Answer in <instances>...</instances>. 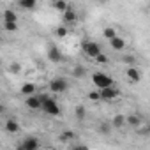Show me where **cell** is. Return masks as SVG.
Returning a JSON list of instances; mask_svg holds the SVG:
<instances>
[{
	"instance_id": "24",
	"label": "cell",
	"mask_w": 150,
	"mask_h": 150,
	"mask_svg": "<svg viewBox=\"0 0 150 150\" xmlns=\"http://www.w3.org/2000/svg\"><path fill=\"white\" fill-rule=\"evenodd\" d=\"M96 60H97L99 64H108V57H106V55H103V53H99V55L96 57Z\"/></svg>"
},
{
	"instance_id": "7",
	"label": "cell",
	"mask_w": 150,
	"mask_h": 150,
	"mask_svg": "<svg viewBox=\"0 0 150 150\" xmlns=\"http://www.w3.org/2000/svg\"><path fill=\"white\" fill-rule=\"evenodd\" d=\"M25 103H27V106H28L30 110H41V104H42L39 96H30Z\"/></svg>"
},
{
	"instance_id": "1",
	"label": "cell",
	"mask_w": 150,
	"mask_h": 150,
	"mask_svg": "<svg viewBox=\"0 0 150 150\" xmlns=\"http://www.w3.org/2000/svg\"><path fill=\"white\" fill-rule=\"evenodd\" d=\"M41 97V108L48 113V115H53V117H57V115H60V106L57 104V101L55 99H51V97H46V96H39Z\"/></svg>"
},
{
	"instance_id": "9",
	"label": "cell",
	"mask_w": 150,
	"mask_h": 150,
	"mask_svg": "<svg viewBox=\"0 0 150 150\" xmlns=\"http://www.w3.org/2000/svg\"><path fill=\"white\" fill-rule=\"evenodd\" d=\"M48 58H50L51 62H60L62 55H60V51H58L55 46H51V48H50V51H48Z\"/></svg>"
},
{
	"instance_id": "11",
	"label": "cell",
	"mask_w": 150,
	"mask_h": 150,
	"mask_svg": "<svg viewBox=\"0 0 150 150\" xmlns=\"http://www.w3.org/2000/svg\"><path fill=\"white\" fill-rule=\"evenodd\" d=\"M21 94H23V96H28V97L34 96V94H35V85H34V83H25V85L21 87Z\"/></svg>"
},
{
	"instance_id": "21",
	"label": "cell",
	"mask_w": 150,
	"mask_h": 150,
	"mask_svg": "<svg viewBox=\"0 0 150 150\" xmlns=\"http://www.w3.org/2000/svg\"><path fill=\"white\" fill-rule=\"evenodd\" d=\"M72 74H74V76H76V78H78V76L81 78V76H85V69H83L81 65H78V67H74V71H72Z\"/></svg>"
},
{
	"instance_id": "5",
	"label": "cell",
	"mask_w": 150,
	"mask_h": 150,
	"mask_svg": "<svg viewBox=\"0 0 150 150\" xmlns=\"http://www.w3.org/2000/svg\"><path fill=\"white\" fill-rule=\"evenodd\" d=\"M117 96H118V90L113 88V87H110V88H103V90L99 92V99H101V101H113Z\"/></svg>"
},
{
	"instance_id": "27",
	"label": "cell",
	"mask_w": 150,
	"mask_h": 150,
	"mask_svg": "<svg viewBox=\"0 0 150 150\" xmlns=\"http://www.w3.org/2000/svg\"><path fill=\"white\" fill-rule=\"evenodd\" d=\"M88 99H92V101H101V99H99V92H90V94H88Z\"/></svg>"
},
{
	"instance_id": "28",
	"label": "cell",
	"mask_w": 150,
	"mask_h": 150,
	"mask_svg": "<svg viewBox=\"0 0 150 150\" xmlns=\"http://www.w3.org/2000/svg\"><path fill=\"white\" fill-rule=\"evenodd\" d=\"M71 150H88L85 145H78V146H74V148H71Z\"/></svg>"
},
{
	"instance_id": "19",
	"label": "cell",
	"mask_w": 150,
	"mask_h": 150,
	"mask_svg": "<svg viewBox=\"0 0 150 150\" xmlns=\"http://www.w3.org/2000/svg\"><path fill=\"white\" fill-rule=\"evenodd\" d=\"M103 34H104V37H106V39H110V41H111L113 37H117V32H115V28H113V27L104 28V32H103Z\"/></svg>"
},
{
	"instance_id": "6",
	"label": "cell",
	"mask_w": 150,
	"mask_h": 150,
	"mask_svg": "<svg viewBox=\"0 0 150 150\" xmlns=\"http://www.w3.org/2000/svg\"><path fill=\"white\" fill-rule=\"evenodd\" d=\"M39 148V141L37 138H27L23 141V145L20 146V150H37Z\"/></svg>"
},
{
	"instance_id": "15",
	"label": "cell",
	"mask_w": 150,
	"mask_h": 150,
	"mask_svg": "<svg viewBox=\"0 0 150 150\" xmlns=\"http://www.w3.org/2000/svg\"><path fill=\"white\" fill-rule=\"evenodd\" d=\"M64 21H65V23H74V21H76V13L71 11V9H67V11L64 13Z\"/></svg>"
},
{
	"instance_id": "8",
	"label": "cell",
	"mask_w": 150,
	"mask_h": 150,
	"mask_svg": "<svg viewBox=\"0 0 150 150\" xmlns=\"http://www.w3.org/2000/svg\"><path fill=\"white\" fill-rule=\"evenodd\" d=\"M125 72H127L129 80H132V81H139V80H141V72H139V71H138L136 67H129V69H127Z\"/></svg>"
},
{
	"instance_id": "17",
	"label": "cell",
	"mask_w": 150,
	"mask_h": 150,
	"mask_svg": "<svg viewBox=\"0 0 150 150\" xmlns=\"http://www.w3.org/2000/svg\"><path fill=\"white\" fill-rule=\"evenodd\" d=\"M53 7H55L57 11H60L62 14H64V13H65V11L69 9V6H67V4L64 2V0H58V2H53Z\"/></svg>"
},
{
	"instance_id": "30",
	"label": "cell",
	"mask_w": 150,
	"mask_h": 150,
	"mask_svg": "<svg viewBox=\"0 0 150 150\" xmlns=\"http://www.w3.org/2000/svg\"><path fill=\"white\" fill-rule=\"evenodd\" d=\"M124 60H125V62H134V58H132V57H131V55H127V57H125V58H124Z\"/></svg>"
},
{
	"instance_id": "4",
	"label": "cell",
	"mask_w": 150,
	"mask_h": 150,
	"mask_svg": "<svg viewBox=\"0 0 150 150\" xmlns=\"http://www.w3.org/2000/svg\"><path fill=\"white\" fill-rule=\"evenodd\" d=\"M50 90H51L53 94L65 92V90H67V81H65V80H62V78H58V80H53V81L50 83Z\"/></svg>"
},
{
	"instance_id": "29",
	"label": "cell",
	"mask_w": 150,
	"mask_h": 150,
	"mask_svg": "<svg viewBox=\"0 0 150 150\" xmlns=\"http://www.w3.org/2000/svg\"><path fill=\"white\" fill-rule=\"evenodd\" d=\"M101 131H103V132H110V127H108L106 124H103V125H101Z\"/></svg>"
},
{
	"instance_id": "31",
	"label": "cell",
	"mask_w": 150,
	"mask_h": 150,
	"mask_svg": "<svg viewBox=\"0 0 150 150\" xmlns=\"http://www.w3.org/2000/svg\"><path fill=\"white\" fill-rule=\"evenodd\" d=\"M0 113H4V106L2 104H0Z\"/></svg>"
},
{
	"instance_id": "14",
	"label": "cell",
	"mask_w": 150,
	"mask_h": 150,
	"mask_svg": "<svg viewBox=\"0 0 150 150\" xmlns=\"http://www.w3.org/2000/svg\"><path fill=\"white\" fill-rule=\"evenodd\" d=\"M124 125H125V117H124V115H115V118H113V127L122 129Z\"/></svg>"
},
{
	"instance_id": "12",
	"label": "cell",
	"mask_w": 150,
	"mask_h": 150,
	"mask_svg": "<svg viewBox=\"0 0 150 150\" xmlns=\"http://www.w3.org/2000/svg\"><path fill=\"white\" fill-rule=\"evenodd\" d=\"M6 129H7V132H18L20 131V124L16 120H7L6 122Z\"/></svg>"
},
{
	"instance_id": "20",
	"label": "cell",
	"mask_w": 150,
	"mask_h": 150,
	"mask_svg": "<svg viewBox=\"0 0 150 150\" xmlns=\"http://www.w3.org/2000/svg\"><path fill=\"white\" fill-rule=\"evenodd\" d=\"M72 138H74V132H71V131H65V132L60 134V139H62V141H69V139H72Z\"/></svg>"
},
{
	"instance_id": "10",
	"label": "cell",
	"mask_w": 150,
	"mask_h": 150,
	"mask_svg": "<svg viewBox=\"0 0 150 150\" xmlns=\"http://www.w3.org/2000/svg\"><path fill=\"white\" fill-rule=\"evenodd\" d=\"M110 44H111V48H113V50H122V48L125 46V41H124L122 37H118V35H117V37H113V39L110 41Z\"/></svg>"
},
{
	"instance_id": "23",
	"label": "cell",
	"mask_w": 150,
	"mask_h": 150,
	"mask_svg": "<svg viewBox=\"0 0 150 150\" xmlns=\"http://www.w3.org/2000/svg\"><path fill=\"white\" fill-rule=\"evenodd\" d=\"M57 35H58V37H65V35H67V28H65V27H58V28H57Z\"/></svg>"
},
{
	"instance_id": "3",
	"label": "cell",
	"mask_w": 150,
	"mask_h": 150,
	"mask_svg": "<svg viewBox=\"0 0 150 150\" xmlns=\"http://www.w3.org/2000/svg\"><path fill=\"white\" fill-rule=\"evenodd\" d=\"M83 51H85L88 57L96 58V57L101 53V46H99L97 42H83Z\"/></svg>"
},
{
	"instance_id": "13",
	"label": "cell",
	"mask_w": 150,
	"mask_h": 150,
	"mask_svg": "<svg viewBox=\"0 0 150 150\" xmlns=\"http://www.w3.org/2000/svg\"><path fill=\"white\" fill-rule=\"evenodd\" d=\"M4 20H6V23H16V20H18V16H16V13L14 11H6L4 13Z\"/></svg>"
},
{
	"instance_id": "2",
	"label": "cell",
	"mask_w": 150,
	"mask_h": 150,
	"mask_svg": "<svg viewBox=\"0 0 150 150\" xmlns=\"http://www.w3.org/2000/svg\"><path fill=\"white\" fill-rule=\"evenodd\" d=\"M92 81H94V85H97L101 90H103V88H110V87H113V80L108 76V74H104V72H94Z\"/></svg>"
},
{
	"instance_id": "25",
	"label": "cell",
	"mask_w": 150,
	"mask_h": 150,
	"mask_svg": "<svg viewBox=\"0 0 150 150\" xmlns=\"http://www.w3.org/2000/svg\"><path fill=\"white\" fill-rule=\"evenodd\" d=\"M76 117L78 118H85V108L83 106H78L76 108Z\"/></svg>"
},
{
	"instance_id": "16",
	"label": "cell",
	"mask_w": 150,
	"mask_h": 150,
	"mask_svg": "<svg viewBox=\"0 0 150 150\" xmlns=\"http://www.w3.org/2000/svg\"><path fill=\"white\" fill-rule=\"evenodd\" d=\"M125 124H129L131 127H138V125L141 124V120H139V117L131 115V117H127V118H125Z\"/></svg>"
},
{
	"instance_id": "18",
	"label": "cell",
	"mask_w": 150,
	"mask_h": 150,
	"mask_svg": "<svg viewBox=\"0 0 150 150\" xmlns=\"http://www.w3.org/2000/svg\"><path fill=\"white\" fill-rule=\"evenodd\" d=\"M37 4H35V0H21L20 2V7H23V9H34Z\"/></svg>"
},
{
	"instance_id": "22",
	"label": "cell",
	"mask_w": 150,
	"mask_h": 150,
	"mask_svg": "<svg viewBox=\"0 0 150 150\" xmlns=\"http://www.w3.org/2000/svg\"><path fill=\"white\" fill-rule=\"evenodd\" d=\"M4 28L9 32H16L18 30V23H4Z\"/></svg>"
},
{
	"instance_id": "26",
	"label": "cell",
	"mask_w": 150,
	"mask_h": 150,
	"mask_svg": "<svg viewBox=\"0 0 150 150\" xmlns=\"http://www.w3.org/2000/svg\"><path fill=\"white\" fill-rule=\"evenodd\" d=\"M9 71L16 74V72H20V71H21V65H20V64H13V65L9 67Z\"/></svg>"
}]
</instances>
